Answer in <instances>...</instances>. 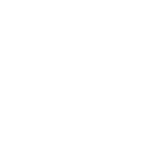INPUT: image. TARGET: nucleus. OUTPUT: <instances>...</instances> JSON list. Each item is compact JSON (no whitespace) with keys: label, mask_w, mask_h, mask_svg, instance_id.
Listing matches in <instances>:
<instances>
[]
</instances>
